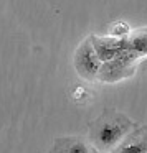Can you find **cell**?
I'll return each mask as SVG.
<instances>
[{
    "label": "cell",
    "mask_w": 147,
    "mask_h": 153,
    "mask_svg": "<svg viewBox=\"0 0 147 153\" xmlns=\"http://www.w3.org/2000/svg\"><path fill=\"white\" fill-rule=\"evenodd\" d=\"M98 150L88 140L81 137H66L56 138L53 143L51 153H96Z\"/></svg>",
    "instance_id": "cell-6"
},
{
    "label": "cell",
    "mask_w": 147,
    "mask_h": 153,
    "mask_svg": "<svg viewBox=\"0 0 147 153\" xmlns=\"http://www.w3.org/2000/svg\"><path fill=\"white\" fill-rule=\"evenodd\" d=\"M134 128V122L126 114L106 109L89 123V143L98 152L111 153Z\"/></svg>",
    "instance_id": "cell-1"
},
{
    "label": "cell",
    "mask_w": 147,
    "mask_h": 153,
    "mask_svg": "<svg viewBox=\"0 0 147 153\" xmlns=\"http://www.w3.org/2000/svg\"><path fill=\"white\" fill-rule=\"evenodd\" d=\"M109 35L114 38H126V35H129V27L124 22H117L116 25H112Z\"/></svg>",
    "instance_id": "cell-8"
},
{
    "label": "cell",
    "mask_w": 147,
    "mask_h": 153,
    "mask_svg": "<svg viewBox=\"0 0 147 153\" xmlns=\"http://www.w3.org/2000/svg\"><path fill=\"white\" fill-rule=\"evenodd\" d=\"M111 153H147V125L136 127Z\"/></svg>",
    "instance_id": "cell-5"
},
{
    "label": "cell",
    "mask_w": 147,
    "mask_h": 153,
    "mask_svg": "<svg viewBox=\"0 0 147 153\" xmlns=\"http://www.w3.org/2000/svg\"><path fill=\"white\" fill-rule=\"evenodd\" d=\"M137 59L139 58L132 53V50L127 48L117 58L107 61V63H103V66L99 69V74H98V79L103 81V82H107V84H114V82H119V81L126 79V77L134 76Z\"/></svg>",
    "instance_id": "cell-2"
},
{
    "label": "cell",
    "mask_w": 147,
    "mask_h": 153,
    "mask_svg": "<svg viewBox=\"0 0 147 153\" xmlns=\"http://www.w3.org/2000/svg\"><path fill=\"white\" fill-rule=\"evenodd\" d=\"M129 48L137 58L147 56V30H137L129 36Z\"/></svg>",
    "instance_id": "cell-7"
},
{
    "label": "cell",
    "mask_w": 147,
    "mask_h": 153,
    "mask_svg": "<svg viewBox=\"0 0 147 153\" xmlns=\"http://www.w3.org/2000/svg\"><path fill=\"white\" fill-rule=\"evenodd\" d=\"M101 66H103V63L98 58L96 51L91 45V40L86 38L74 53V69L84 81H94L98 79Z\"/></svg>",
    "instance_id": "cell-3"
},
{
    "label": "cell",
    "mask_w": 147,
    "mask_h": 153,
    "mask_svg": "<svg viewBox=\"0 0 147 153\" xmlns=\"http://www.w3.org/2000/svg\"><path fill=\"white\" fill-rule=\"evenodd\" d=\"M91 45H93L94 51H96L98 58L101 59V63H107V61L117 58L119 54H122L124 51L129 48V41L126 38H114V36H89Z\"/></svg>",
    "instance_id": "cell-4"
}]
</instances>
